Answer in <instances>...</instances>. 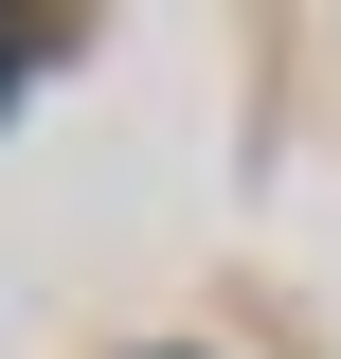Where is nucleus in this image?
<instances>
[{
  "mask_svg": "<svg viewBox=\"0 0 341 359\" xmlns=\"http://www.w3.org/2000/svg\"><path fill=\"white\" fill-rule=\"evenodd\" d=\"M18 54H36V36H0V90H18Z\"/></svg>",
  "mask_w": 341,
  "mask_h": 359,
  "instance_id": "f257e3e1",
  "label": "nucleus"
}]
</instances>
